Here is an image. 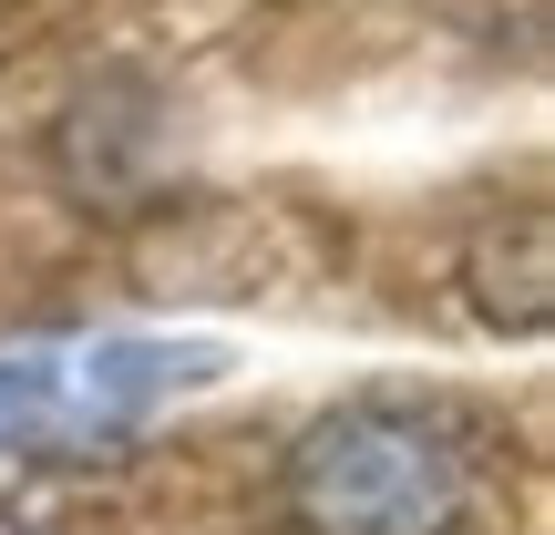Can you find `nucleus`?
<instances>
[{
  "instance_id": "nucleus-2",
  "label": "nucleus",
  "mask_w": 555,
  "mask_h": 535,
  "mask_svg": "<svg viewBox=\"0 0 555 535\" xmlns=\"http://www.w3.org/2000/svg\"><path fill=\"white\" fill-rule=\"evenodd\" d=\"M227 381L217 340H144V330H93V340H31L0 351V454H52L93 463L124 454L165 402Z\"/></svg>"
},
{
  "instance_id": "nucleus-3",
  "label": "nucleus",
  "mask_w": 555,
  "mask_h": 535,
  "mask_svg": "<svg viewBox=\"0 0 555 535\" xmlns=\"http://www.w3.org/2000/svg\"><path fill=\"white\" fill-rule=\"evenodd\" d=\"M545 206H515V227L504 217H483L474 227V247H463V278H474V319L483 330H515V340H535L545 330V309H555V289H545Z\"/></svg>"
},
{
  "instance_id": "nucleus-1",
  "label": "nucleus",
  "mask_w": 555,
  "mask_h": 535,
  "mask_svg": "<svg viewBox=\"0 0 555 535\" xmlns=\"http://www.w3.org/2000/svg\"><path fill=\"white\" fill-rule=\"evenodd\" d=\"M474 495H483L474 433L433 402H391V392L319 412L278 474V505L298 535H463Z\"/></svg>"
}]
</instances>
